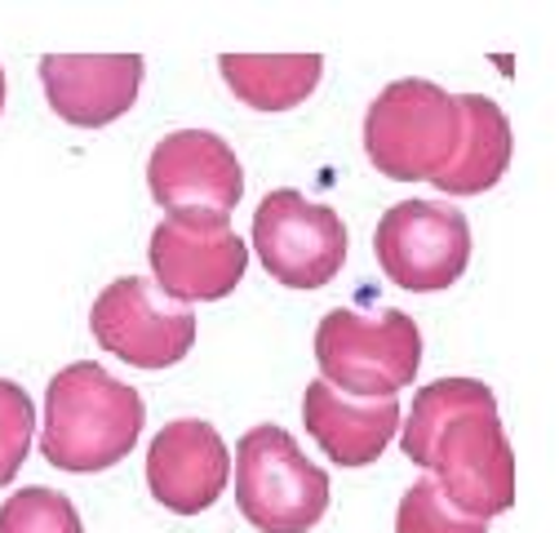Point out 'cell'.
Segmentation results:
<instances>
[{"label":"cell","mask_w":559,"mask_h":533,"mask_svg":"<svg viewBox=\"0 0 559 533\" xmlns=\"http://www.w3.org/2000/svg\"><path fill=\"white\" fill-rule=\"evenodd\" d=\"M253 249L280 285L320 289L346 262V223L320 200L275 187L253 214Z\"/></svg>","instance_id":"obj_6"},{"label":"cell","mask_w":559,"mask_h":533,"mask_svg":"<svg viewBox=\"0 0 559 533\" xmlns=\"http://www.w3.org/2000/svg\"><path fill=\"white\" fill-rule=\"evenodd\" d=\"M152 272L174 303H214L227 298L245 266L249 245L227 223H200V218H165L147 245Z\"/></svg>","instance_id":"obj_10"},{"label":"cell","mask_w":559,"mask_h":533,"mask_svg":"<svg viewBox=\"0 0 559 533\" xmlns=\"http://www.w3.org/2000/svg\"><path fill=\"white\" fill-rule=\"evenodd\" d=\"M0 533H85V524L67 494L32 485L0 507Z\"/></svg>","instance_id":"obj_17"},{"label":"cell","mask_w":559,"mask_h":533,"mask_svg":"<svg viewBox=\"0 0 559 533\" xmlns=\"http://www.w3.org/2000/svg\"><path fill=\"white\" fill-rule=\"evenodd\" d=\"M147 405L129 382L111 378L94 360H76L53 374L45 391L40 453L62 472H107L143 436Z\"/></svg>","instance_id":"obj_1"},{"label":"cell","mask_w":559,"mask_h":533,"mask_svg":"<svg viewBox=\"0 0 559 533\" xmlns=\"http://www.w3.org/2000/svg\"><path fill=\"white\" fill-rule=\"evenodd\" d=\"M457 116H462L457 156L444 165L440 178H431V187L449 196H479L488 187H498V178L511 165V147H515L511 120L484 94H457Z\"/></svg>","instance_id":"obj_14"},{"label":"cell","mask_w":559,"mask_h":533,"mask_svg":"<svg viewBox=\"0 0 559 533\" xmlns=\"http://www.w3.org/2000/svg\"><path fill=\"white\" fill-rule=\"evenodd\" d=\"M147 187L169 218L227 223V214L240 205L245 169L231 143L214 129H178L156 143L147 161Z\"/></svg>","instance_id":"obj_8"},{"label":"cell","mask_w":559,"mask_h":533,"mask_svg":"<svg viewBox=\"0 0 559 533\" xmlns=\"http://www.w3.org/2000/svg\"><path fill=\"white\" fill-rule=\"evenodd\" d=\"M382 272L408 294L449 289L471 262L466 214L444 200H400L373 232Z\"/></svg>","instance_id":"obj_7"},{"label":"cell","mask_w":559,"mask_h":533,"mask_svg":"<svg viewBox=\"0 0 559 533\" xmlns=\"http://www.w3.org/2000/svg\"><path fill=\"white\" fill-rule=\"evenodd\" d=\"M316 365L333 391L352 400H395L423 365V333L395 307L378 316L337 307L316 329Z\"/></svg>","instance_id":"obj_3"},{"label":"cell","mask_w":559,"mask_h":533,"mask_svg":"<svg viewBox=\"0 0 559 533\" xmlns=\"http://www.w3.org/2000/svg\"><path fill=\"white\" fill-rule=\"evenodd\" d=\"M40 85L49 107L81 129L120 120L143 85L138 54H49L40 58Z\"/></svg>","instance_id":"obj_12"},{"label":"cell","mask_w":559,"mask_h":533,"mask_svg":"<svg viewBox=\"0 0 559 533\" xmlns=\"http://www.w3.org/2000/svg\"><path fill=\"white\" fill-rule=\"evenodd\" d=\"M90 329L103 343V352L120 356L133 369H169L195 347V316L187 307L160 303V289L147 276H124L111 281L94 311Z\"/></svg>","instance_id":"obj_9"},{"label":"cell","mask_w":559,"mask_h":533,"mask_svg":"<svg viewBox=\"0 0 559 533\" xmlns=\"http://www.w3.org/2000/svg\"><path fill=\"white\" fill-rule=\"evenodd\" d=\"M218 72L227 76L240 103L258 111H289L316 94L324 58L320 54H223Z\"/></svg>","instance_id":"obj_15"},{"label":"cell","mask_w":559,"mask_h":533,"mask_svg":"<svg viewBox=\"0 0 559 533\" xmlns=\"http://www.w3.org/2000/svg\"><path fill=\"white\" fill-rule=\"evenodd\" d=\"M231 476V453L223 436L200 423V418H178L165 423L147 449V489L165 511L195 516L209 511Z\"/></svg>","instance_id":"obj_11"},{"label":"cell","mask_w":559,"mask_h":533,"mask_svg":"<svg viewBox=\"0 0 559 533\" xmlns=\"http://www.w3.org/2000/svg\"><path fill=\"white\" fill-rule=\"evenodd\" d=\"M0 107H5V72H0Z\"/></svg>","instance_id":"obj_20"},{"label":"cell","mask_w":559,"mask_h":533,"mask_svg":"<svg viewBox=\"0 0 559 533\" xmlns=\"http://www.w3.org/2000/svg\"><path fill=\"white\" fill-rule=\"evenodd\" d=\"M36 440V405H32V395L10 382V378H0V485H10L19 476V466L27 458Z\"/></svg>","instance_id":"obj_19"},{"label":"cell","mask_w":559,"mask_h":533,"mask_svg":"<svg viewBox=\"0 0 559 533\" xmlns=\"http://www.w3.org/2000/svg\"><path fill=\"white\" fill-rule=\"evenodd\" d=\"M395 533H488L484 520H471L462 516L431 476L417 481L404 498H400V511H395Z\"/></svg>","instance_id":"obj_18"},{"label":"cell","mask_w":559,"mask_h":533,"mask_svg":"<svg viewBox=\"0 0 559 533\" xmlns=\"http://www.w3.org/2000/svg\"><path fill=\"white\" fill-rule=\"evenodd\" d=\"M457 98L431 81H391L365 111V152L378 174L400 182H431L457 156Z\"/></svg>","instance_id":"obj_2"},{"label":"cell","mask_w":559,"mask_h":533,"mask_svg":"<svg viewBox=\"0 0 559 533\" xmlns=\"http://www.w3.org/2000/svg\"><path fill=\"white\" fill-rule=\"evenodd\" d=\"M488 400H498L488 391L479 378H440L431 387H423L413 395L408 405V423H404V436H400V449L408 453V462L423 466L436 436L462 414V410H475V405H488Z\"/></svg>","instance_id":"obj_16"},{"label":"cell","mask_w":559,"mask_h":533,"mask_svg":"<svg viewBox=\"0 0 559 533\" xmlns=\"http://www.w3.org/2000/svg\"><path fill=\"white\" fill-rule=\"evenodd\" d=\"M236 502L262 533H307L329 511V476L285 427H249L236 445Z\"/></svg>","instance_id":"obj_4"},{"label":"cell","mask_w":559,"mask_h":533,"mask_svg":"<svg viewBox=\"0 0 559 533\" xmlns=\"http://www.w3.org/2000/svg\"><path fill=\"white\" fill-rule=\"evenodd\" d=\"M302 418L311 440L337 466H369L400 431V400H352L316 378L302 400Z\"/></svg>","instance_id":"obj_13"},{"label":"cell","mask_w":559,"mask_h":533,"mask_svg":"<svg viewBox=\"0 0 559 533\" xmlns=\"http://www.w3.org/2000/svg\"><path fill=\"white\" fill-rule=\"evenodd\" d=\"M427 472L440 494L471 520H493L515 507V449L498 418V400L462 410L431 445Z\"/></svg>","instance_id":"obj_5"}]
</instances>
